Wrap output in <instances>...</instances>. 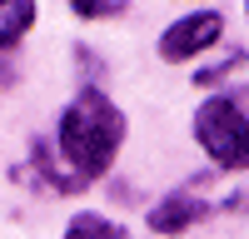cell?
<instances>
[{"mask_svg":"<svg viewBox=\"0 0 249 239\" xmlns=\"http://www.w3.org/2000/svg\"><path fill=\"white\" fill-rule=\"evenodd\" d=\"M204 214H210V199H195V194H164L160 205L150 209V229L175 239V234H184V229H195Z\"/></svg>","mask_w":249,"mask_h":239,"instance_id":"4","label":"cell"},{"mask_svg":"<svg viewBox=\"0 0 249 239\" xmlns=\"http://www.w3.org/2000/svg\"><path fill=\"white\" fill-rule=\"evenodd\" d=\"M5 85H15V70L5 65V60H0V90H5Z\"/></svg>","mask_w":249,"mask_h":239,"instance_id":"10","label":"cell"},{"mask_svg":"<svg viewBox=\"0 0 249 239\" xmlns=\"http://www.w3.org/2000/svg\"><path fill=\"white\" fill-rule=\"evenodd\" d=\"M70 10L80 20H110V15L124 10V0H70Z\"/></svg>","mask_w":249,"mask_h":239,"instance_id":"8","label":"cell"},{"mask_svg":"<svg viewBox=\"0 0 249 239\" xmlns=\"http://www.w3.org/2000/svg\"><path fill=\"white\" fill-rule=\"evenodd\" d=\"M30 165L40 170V179H45V189H60V194H75V189H85V179H75L65 165H60V159L50 154V145L45 139H40V145L30 150Z\"/></svg>","mask_w":249,"mask_h":239,"instance_id":"6","label":"cell"},{"mask_svg":"<svg viewBox=\"0 0 249 239\" xmlns=\"http://www.w3.org/2000/svg\"><path fill=\"white\" fill-rule=\"evenodd\" d=\"M195 139L219 170H249V115L230 95H214L195 110Z\"/></svg>","mask_w":249,"mask_h":239,"instance_id":"2","label":"cell"},{"mask_svg":"<svg viewBox=\"0 0 249 239\" xmlns=\"http://www.w3.org/2000/svg\"><path fill=\"white\" fill-rule=\"evenodd\" d=\"M65 239H124V229L115 224V219L95 214V209H80L70 224H65Z\"/></svg>","mask_w":249,"mask_h":239,"instance_id":"7","label":"cell"},{"mask_svg":"<svg viewBox=\"0 0 249 239\" xmlns=\"http://www.w3.org/2000/svg\"><path fill=\"white\" fill-rule=\"evenodd\" d=\"M55 145H60V159L70 165L75 179H100L115 154L124 145V115L110 95H100L95 85H85L65 110H60V125H55Z\"/></svg>","mask_w":249,"mask_h":239,"instance_id":"1","label":"cell"},{"mask_svg":"<svg viewBox=\"0 0 249 239\" xmlns=\"http://www.w3.org/2000/svg\"><path fill=\"white\" fill-rule=\"evenodd\" d=\"M219 40H224V15L219 10H195V15L175 20V25L160 35V55L170 60V65H179V60H195L199 50L219 45Z\"/></svg>","mask_w":249,"mask_h":239,"instance_id":"3","label":"cell"},{"mask_svg":"<svg viewBox=\"0 0 249 239\" xmlns=\"http://www.w3.org/2000/svg\"><path fill=\"white\" fill-rule=\"evenodd\" d=\"M239 65H244V50H230V55L219 60V65H210V70H199V75H195V85H219V80L230 75V70H239Z\"/></svg>","mask_w":249,"mask_h":239,"instance_id":"9","label":"cell"},{"mask_svg":"<svg viewBox=\"0 0 249 239\" xmlns=\"http://www.w3.org/2000/svg\"><path fill=\"white\" fill-rule=\"evenodd\" d=\"M244 10H249V0H244Z\"/></svg>","mask_w":249,"mask_h":239,"instance_id":"11","label":"cell"},{"mask_svg":"<svg viewBox=\"0 0 249 239\" xmlns=\"http://www.w3.org/2000/svg\"><path fill=\"white\" fill-rule=\"evenodd\" d=\"M35 25V0H0V55H10Z\"/></svg>","mask_w":249,"mask_h":239,"instance_id":"5","label":"cell"}]
</instances>
